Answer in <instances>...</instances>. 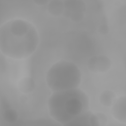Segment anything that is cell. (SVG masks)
Listing matches in <instances>:
<instances>
[{"instance_id": "cell-6", "label": "cell", "mask_w": 126, "mask_h": 126, "mask_svg": "<svg viewBox=\"0 0 126 126\" xmlns=\"http://www.w3.org/2000/svg\"><path fill=\"white\" fill-rule=\"evenodd\" d=\"M64 126H101L96 114L86 112L64 124Z\"/></svg>"}, {"instance_id": "cell-1", "label": "cell", "mask_w": 126, "mask_h": 126, "mask_svg": "<svg viewBox=\"0 0 126 126\" xmlns=\"http://www.w3.org/2000/svg\"><path fill=\"white\" fill-rule=\"evenodd\" d=\"M39 35L32 23L12 19L0 26V51L7 57L22 60L37 49Z\"/></svg>"}, {"instance_id": "cell-2", "label": "cell", "mask_w": 126, "mask_h": 126, "mask_svg": "<svg viewBox=\"0 0 126 126\" xmlns=\"http://www.w3.org/2000/svg\"><path fill=\"white\" fill-rule=\"evenodd\" d=\"M50 116L61 124H66L89 109V98L80 89L53 92L47 100Z\"/></svg>"}, {"instance_id": "cell-11", "label": "cell", "mask_w": 126, "mask_h": 126, "mask_svg": "<svg viewBox=\"0 0 126 126\" xmlns=\"http://www.w3.org/2000/svg\"><path fill=\"white\" fill-rule=\"evenodd\" d=\"M48 1H33V3H35L36 5H39V6H46Z\"/></svg>"}, {"instance_id": "cell-10", "label": "cell", "mask_w": 126, "mask_h": 126, "mask_svg": "<svg viewBox=\"0 0 126 126\" xmlns=\"http://www.w3.org/2000/svg\"><path fill=\"white\" fill-rule=\"evenodd\" d=\"M116 94L110 90H105L99 94V102L106 107H110L116 99Z\"/></svg>"}, {"instance_id": "cell-8", "label": "cell", "mask_w": 126, "mask_h": 126, "mask_svg": "<svg viewBox=\"0 0 126 126\" xmlns=\"http://www.w3.org/2000/svg\"><path fill=\"white\" fill-rule=\"evenodd\" d=\"M48 13L54 17L62 16L64 13V1L62 0H51L46 4Z\"/></svg>"}, {"instance_id": "cell-9", "label": "cell", "mask_w": 126, "mask_h": 126, "mask_svg": "<svg viewBox=\"0 0 126 126\" xmlns=\"http://www.w3.org/2000/svg\"><path fill=\"white\" fill-rule=\"evenodd\" d=\"M17 87L22 94H30L35 89V82L32 77H24L18 82Z\"/></svg>"}, {"instance_id": "cell-4", "label": "cell", "mask_w": 126, "mask_h": 126, "mask_svg": "<svg viewBox=\"0 0 126 126\" xmlns=\"http://www.w3.org/2000/svg\"><path fill=\"white\" fill-rule=\"evenodd\" d=\"M86 12V4L80 0H67L64 1V13L65 17L73 22H80L83 20Z\"/></svg>"}, {"instance_id": "cell-3", "label": "cell", "mask_w": 126, "mask_h": 126, "mask_svg": "<svg viewBox=\"0 0 126 126\" xmlns=\"http://www.w3.org/2000/svg\"><path fill=\"white\" fill-rule=\"evenodd\" d=\"M45 80L48 88L53 92L78 89L82 82V72L75 63L61 60L48 68Z\"/></svg>"}, {"instance_id": "cell-7", "label": "cell", "mask_w": 126, "mask_h": 126, "mask_svg": "<svg viewBox=\"0 0 126 126\" xmlns=\"http://www.w3.org/2000/svg\"><path fill=\"white\" fill-rule=\"evenodd\" d=\"M112 108V115L113 117L121 122L125 123L126 122V98L124 95L116 97L115 101L111 105Z\"/></svg>"}, {"instance_id": "cell-5", "label": "cell", "mask_w": 126, "mask_h": 126, "mask_svg": "<svg viewBox=\"0 0 126 126\" xmlns=\"http://www.w3.org/2000/svg\"><path fill=\"white\" fill-rule=\"evenodd\" d=\"M87 67L94 73H105L111 67V60L106 55H94L89 58Z\"/></svg>"}]
</instances>
